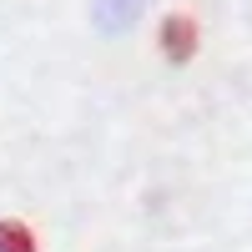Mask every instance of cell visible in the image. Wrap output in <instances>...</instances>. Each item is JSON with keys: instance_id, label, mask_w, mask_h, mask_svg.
I'll list each match as a JSON object with an SVG mask.
<instances>
[{"instance_id": "6da1fadb", "label": "cell", "mask_w": 252, "mask_h": 252, "mask_svg": "<svg viewBox=\"0 0 252 252\" xmlns=\"http://www.w3.org/2000/svg\"><path fill=\"white\" fill-rule=\"evenodd\" d=\"M161 56L172 61V66H182V61L197 56V20L187 10H172L161 20Z\"/></svg>"}, {"instance_id": "7a4b0ae2", "label": "cell", "mask_w": 252, "mask_h": 252, "mask_svg": "<svg viewBox=\"0 0 252 252\" xmlns=\"http://www.w3.org/2000/svg\"><path fill=\"white\" fill-rule=\"evenodd\" d=\"M0 252H35V232L20 222H0Z\"/></svg>"}]
</instances>
